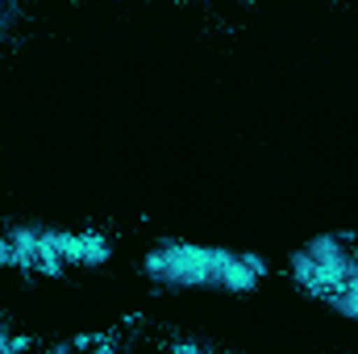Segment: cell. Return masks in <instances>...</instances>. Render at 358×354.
Here are the masks:
<instances>
[{
    "label": "cell",
    "mask_w": 358,
    "mask_h": 354,
    "mask_svg": "<svg viewBox=\"0 0 358 354\" xmlns=\"http://www.w3.org/2000/svg\"><path fill=\"white\" fill-rule=\"evenodd\" d=\"M146 275L163 288H221L234 296H246L259 288V275L242 263V255L217 250V246H192V242H167L150 250Z\"/></svg>",
    "instance_id": "1"
},
{
    "label": "cell",
    "mask_w": 358,
    "mask_h": 354,
    "mask_svg": "<svg viewBox=\"0 0 358 354\" xmlns=\"http://www.w3.org/2000/svg\"><path fill=\"white\" fill-rule=\"evenodd\" d=\"M304 250H308V255L317 259V267L325 271V279H329V296H334L346 279H358V259H355V250H346L342 238L321 234V238H313Z\"/></svg>",
    "instance_id": "2"
},
{
    "label": "cell",
    "mask_w": 358,
    "mask_h": 354,
    "mask_svg": "<svg viewBox=\"0 0 358 354\" xmlns=\"http://www.w3.org/2000/svg\"><path fill=\"white\" fill-rule=\"evenodd\" d=\"M55 246H59V259L63 267L76 263V267H100L108 263V242L100 234H55Z\"/></svg>",
    "instance_id": "3"
},
{
    "label": "cell",
    "mask_w": 358,
    "mask_h": 354,
    "mask_svg": "<svg viewBox=\"0 0 358 354\" xmlns=\"http://www.w3.org/2000/svg\"><path fill=\"white\" fill-rule=\"evenodd\" d=\"M292 279L308 292V296H329V279H325V271L317 267V259L308 255V250H300V255H292Z\"/></svg>",
    "instance_id": "4"
},
{
    "label": "cell",
    "mask_w": 358,
    "mask_h": 354,
    "mask_svg": "<svg viewBox=\"0 0 358 354\" xmlns=\"http://www.w3.org/2000/svg\"><path fill=\"white\" fill-rule=\"evenodd\" d=\"M13 242V255H17V271H38V242H42V229L34 225H17L8 234Z\"/></svg>",
    "instance_id": "5"
},
{
    "label": "cell",
    "mask_w": 358,
    "mask_h": 354,
    "mask_svg": "<svg viewBox=\"0 0 358 354\" xmlns=\"http://www.w3.org/2000/svg\"><path fill=\"white\" fill-rule=\"evenodd\" d=\"M325 300H329L346 321H358V279H346V283H342L334 296H325Z\"/></svg>",
    "instance_id": "6"
},
{
    "label": "cell",
    "mask_w": 358,
    "mask_h": 354,
    "mask_svg": "<svg viewBox=\"0 0 358 354\" xmlns=\"http://www.w3.org/2000/svg\"><path fill=\"white\" fill-rule=\"evenodd\" d=\"M21 351H29V338H8L0 330V354H21Z\"/></svg>",
    "instance_id": "7"
},
{
    "label": "cell",
    "mask_w": 358,
    "mask_h": 354,
    "mask_svg": "<svg viewBox=\"0 0 358 354\" xmlns=\"http://www.w3.org/2000/svg\"><path fill=\"white\" fill-rule=\"evenodd\" d=\"M0 267H17V255H13V242L0 238Z\"/></svg>",
    "instance_id": "8"
},
{
    "label": "cell",
    "mask_w": 358,
    "mask_h": 354,
    "mask_svg": "<svg viewBox=\"0 0 358 354\" xmlns=\"http://www.w3.org/2000/svg\"><path fill=\"white\" fill-rule=\"evenodd\" d=\"M242 263L250 267V271H255V275H259V279H263V275H267V263H263V259H259V255H242Z\"/></svg>",
    "instance_id": "9"
},
{
    "label": "cell",
    "mask_w": 358,
    "mask_h": 354,
    "mask_svg": "<svg viewBox=\"0 0 358 354\" xmlns=\"http://www.w3.org/2000/svg\"><path fill=\"white\" fill-rule=\"evenodd\" d=\"M355 259H358V250H355Z\"/></svg>",
    "instance_id": "10"
}]
</instances>
